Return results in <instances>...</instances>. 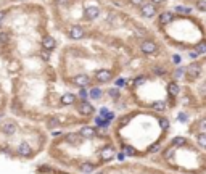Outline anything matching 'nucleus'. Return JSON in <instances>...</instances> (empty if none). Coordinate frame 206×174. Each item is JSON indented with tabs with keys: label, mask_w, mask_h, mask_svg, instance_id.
Masks as SVG:
<instances>
[{
	"label": "nucleus",
	"mask_w": 206,
	"mask_h": 174,
	"mask_svg": "<svg viewBox=\"0 0 206 174\" xmlns=\"http://www.w3.org/2000/svg\"><path fill=\"white\" fill-rule=\"evenodd\" d=\"M140 15L144 18H153L156 15V5L151 2H145L144 5H140Z\"/></svg>",
	"instance_id": "nucleus-1"
},
{
	"label": "nucleus",
	"mask_w": 206,
	"mask_h": 174,
	"mask_svg": "<svg viewBox=\"0 0 206 174\" xmlns=\"http://www.w3.org/2000/svg\"><path fill=\"white\" fill-rule=\"evenodd\" d=\"M156 48H158L156 42L150 41V39H145V41H142V44H140V50H142V53H145V55L154 53V52H156Z\"/></svg>",
	"instance_id": "nucleus-2"
},
{
	"label": "nucleus",
	"mask_w": 206,
	"mask_h": 174,
	"mask_svg": "<svg viewBox=\"0 0 206 174\" xmlns=\"http://www.w3.org/2000/svg\"><path fill=\"white\" fill-rule=\"evenodd\" d=\"M185 73H187L188 79H197L200 76V73H201V65L197 63V61H192V65L185 69Z\"/></svg>",
	"instance_id": "nucleus-3"
},
{
	"label": "nucleus",
	"mask_w": 206,
	"mask_h": 174,
	"mask_svg": "<svg viewBox=\"0 0 206 174\" xmlns=\"http://www.w3.org/2000/svg\"><path fill=\"white\" fill-rule=\"evenodd\" d=\"M68 34H69V37L73 39V41H81V39L85 36V31H84V27L77 26V24H74V26H71V27H69Z\"/></svg>",
	"instance_id": "nucleus-4"
},
{
	"label": "nucleus",
	"mask_w": 206,
	"mask_h": 174,
	"mask_svg": "<svg viewBox=\"0 0 206 174\" xmlns=\"http://www.w3.org/2000/svg\"><path fill=\"white\" fill-rule=\"evenodd\" d=\"M95 79H97V82H110L111 79H113V73H111V69H98L95 73Z\"/></svg>",
	"instance_id": "nucleus-5"
},
{
	"label": "nucleus",
	"mask_w": 206,
	"mask_h": 174,
	"mask_svg": "<svg viewBox=\"0 0 206 174\" xmlns=\"http://www.w3.org/2000/svg\"><path fill=\"white\" fill-rule=\"evenodd\" d=\"M77 111L82 116H90L94 113V106H92V103H89L87 100H84V102L77 103Z\"/></svg>",
	"instance_id": "nucleus-6"
},
{
	"label": "nucleus",
	"mask_w": 206,
	"mask_h": 174,
	"mask_svg": "<svg viewBox=\"0 0 206 174\" xmlns=\"http://www.w3.org/2000/svg\"><path fill=\"white\" fill-rule=\"evenodd\" d=\"M114 155H116V151H114L113 145H106V147H103L101 151H100V158L103 161H110L114 158Z\"/></svg>",
	"instance_id": "nucleus-7"
},
{
	"label": "nucleus",
	"mask_w": 206,
	"mask_h": 174,
	"mask_svg": "<svg viewBox=\"0 0 206 174\" xmlns=\"http://www.w3.org/2000/svg\"><path fill=\"white\" fill-rule=\"evenodd\" d=\"M73 84H76V86H79L81 89H85L90 84V77L87 74H77L73 77Z\"/></svg>",
	"instance_id": "nucleus-8"
},
{
	"label": "nucleus",
	"mask_w": 206,
	"mask_h": 174,
	"mask_svg": "<svg viewBox=\"0 0 206 174\" xmlns=\"http://www.w3.org/2000/svg\"><path fill=\"white\" fill-rule=\"evenodd\" d=\"M16 151H18V155H20V156H24V158H27V156H31V155H32V147H31L29 144L23 142V144H20V145H18Z\"/></svg>",
	"instance_id": "nucleus-9"
},
{
	"label": "nucleus",
	"mask_w": 206,
	"mask_h": 174,
	"mask_svg": "<svg viewBox=\"0 0 206 174\" xmlns=\"http://www.w3.org/2000/svg\"><path fill=\"white\" fill-rule=\"evenodd\" d=\"M42 47H44V50H47V52H52V50L56 47V41L52 36H45L42 39Z\"/></svg>",
	"instance_id": "nucleus-10"
},
{
	"label": "nucleus",
	"mask_w": 206,
	"mask_h": 174,
	"mask_svg": "<svg viewBox=\"0 0 206 174\" xmlns=\"http://www.w3.org/2000/svg\"><path fill=\"white\" fill-rule=\"evenodd\" d=\"M158 21H159V24H161V26H168V24H171L174 21V15L171 12H163L161 15H159Z\"/></svg>",
	"instance_id": "nucleus-11"
},
{
	"label": "nucleus",
	"mask_w": 206,
	"mask_h": 174,
	"mask_svg": "<svg viewBox=\"0 0 206 174\" xmlns=\"http://www.w3.org/2000/svg\"><path fill=\"white\" fill-rule=\"evenodd\" d=\"M79 134L82 136V139H94L97 136V131L95 127H90V126H84L81 131H79Z\"/></svg>",
	"instance_id": "nucleus-12"
},
{
	"label": "nucleus",
	"mask_w": 206,
	"mask_h": 174,
	"mask_svg": "<svg viewBox=\"0 0 206 174\" xmlns=\"http://www.w3.org/2000/svg\"><path fill=\"white\" fill-rule=\"evenodd\" d=\"M84 15H85V20H97L100 16V10L97 7H87Z\"/></svg>",
	"instance_id": "nucleus-13"
},
{
	"label": "nucleus",
	"mask_w": 206,
	"mask_h": 174,
	"mask_svg": "<svg viewBox=\"0 0 206 174\" xmlns=\"http://www.w3.org/2000/svg\"><path fill=\"white\" fill-rule=\"evenodd\" d=\"M79 169H81V172H84V174H92L95 171V165L90 163V161H84V163H81Z\"/></svg>",
	"instance_id": "nucleus-14"
},
{
	"label": "nucleus",
	"mask_w": 206,
	"mask_h": 174,
	"mask_svg": "<svg viewBox=\"0 0 206 174\" xmlns=\"http://www.w3.org/2000/svg\"><path fill=\"white\" fill-rule=\"evenodd\" d=\"M81 140H82V136L79 132H69V134H66V142H69L73 145L79 144Z\"/></svg>",
	"instance_id": "nucleus-15"
},
{
	"label": "nucleus",
	"mask_w": 206,
	"mask_h": 174,
	"mask_svg": "<svg viewBox=\"0 0 206 174\" xmlns=\"http://www.w3.org/2000/svg\"><path fill=\"white\" fill-rule=\"evenodd\" d=\"M2 131L7 134V136H13V134L16 132V124H15V123H11V121H7L2 126Z\"/></svg>",
	"instance_id": "nucleus-16"
},
{
	"label": "nucleus",
	"mask_w": 206,
	"mask_h": 174,
	"mask_svg": "<svg viewBox=\"0 0 206 174\" xmlns=\"http://www.w3.org/2000/svg\"><path fill=\"white\" fill-rule=\"evenodd\" d=\"M60 102H61V105H73L76 102V95L74 94H65V95H61Z\"/></svg>",
	"instance_id": "nucleus-17"
},
{
	"label": "nucleus",
	"mask_w": 206,
	"mask_h": 174,
	"mask_svg": "<svg viewBox=\"0 0 206 174\" xmlns=\"http://www.w3.org/2000/svg\"><path fill=\"white\" fill-rule=\"evenodd\" d=\"M180 92V87L177 86V82H169L168 84V94L171 95V97H177Z\"/></svg>",
	"instance_id": "nucleus-18"
},
{
	"label": "nucleus",
	"mask_w": 206,
	"mask_h": 174,
	"mask_svg": "<svg viewBox=\"0 0 206 174\" xmlns=\"http://www.w3.org/2000/svg\"><path fill=\"white\" fill-rule=\"evenodd\" d=\"M151 108L154 111H159V113H163V111L168 110V105H166V102H163V100H158V102H153Z\"/></svg>",
	"instance_id": "nucleus-19"
},
{
	"label": "nucleus",
	"mask_w": 206,
	"mask_h": 174,
	"mask_svg": "<svg viewBox=\"0 0 206 174\" xmlns=\"http://www.w3.org/2000/svg\"><path fill=\"white\" fill-rule=\"evenodd\" d=\"M89 95L92 97L94 100H98L101 95H103V92H101V89H97V87H94V89H90V92H89Z\"/></svg>",
	"instance_id": "nucleus-20"
},
{
	"label": "nucleus",
	"mask_w": 206,
	"mask_h": 174,
	"mask_svg": "<svg viewBox=\"0 0 206 174\" xmlns=\"http://www.w3.org/2000/svg\"><path fill=\"white\" fill-rule=\"evenodd\" d=\"M197 142H198L200 147L206 148V132H200L198 134V136H197Z\"/></svg>",
	"instance_id": "nucleus-21"
},
{
	"label": "nucleus",
	"mask_w": 206,
	"mask_h": 174,
	"mask_svg": "<svg viewBox=\"0 0 206 174\" xmlns=\"http://www.w3.org/2000/svg\"><path fill=\"white\" fill-rule=\"evenodd\" d=\"M187 144V139L185 137H174L172 139V147H180V145H185Z\"/></svg>",
	"instance_id": "nucleus-22"
},
{
	"label": "nucleus",
	"mask_w": 206,
	"mask_h": 174,
	"mask_svg": "<svg viewBox=\"0 0 206 174\" xmlns=\"http://www.w3.org/2000/svg\"><path fill=\"white\" fill-rule=\"evenodd\" d=\"M195 52L197 53H206V42H198L197 45H195Z\"/></svg>",
	"instance_id": "nucleus-23"
},
{
	"label": "nucleus",
	"mask_w": 206,
	"mask_h": 174,
	"mask_svg": "<svg viewBox=\"0 0 206 174\" xmlns=\"http://www.w3.org/2000/svg\"><path fill=\"white\" fill-rule=\"evenodd\" d=\"M8 41H10V34H8V32H5V31H2V32H0V44L3 45V44H7Z\"/></svg>",
	"instance_id": "nucleus-24"
},
{
	"label": "nucleus",
	"mask_w": 206,
	"mask_h": 174,
	"mask_svg": "<svg viewBox=\"0 0 206 174\" xmlns=\"http://www.w3.org/2000/svg\"><path fill=\"white\" fill-rule=\"evenodd\" d=\"M195 7L200 10V12H206V0H197Z\"/></svg>",
	"instance_id": "nucleus-25"
},
{
	"label": "nucleus",
	"mask_w": 206,
	"mask_h": 174,
	"mask_svg": "<svg viewBox=\"0 0 206 174\" xmlns=\"http://www.w3.org/2000/svg\"><path fill=\"white\" fill-rule=\"evenodd\" d=\"M174 153H176V147H171L169 150L164 151V158H172Z\"/></svg>",
	"instance_id": "nucleus-26"
},
{
	"label": "nucleus",
	"mask_w": 206,
	"mask_h": 174,
	"mask_svg": "<svg viewBox=\"0 0 206 174\" xmlns=\"http://www.w3.org/2000/svg\"><path fill=\"white\" fill-rule=\"evenodd\" d=\"M108 95H110L111 98H118L119 97V89H110V91H108Z\"/></svg>",
	"instance_id": "nucleus-27"
},
{
	"label": "nucleus",
	"mask_w": 206,
	"mask_h": 174,
	"mask_svg": "<svg viewBox=\"0 0 206 174\" xmlns=\"http://www.w3.org/2000/svg\"><path fill=\"white\" fill-rule=\"evenodd\" d=\"M153 73H154V74H158V76H161V74H164V73H166V69L163 68V66H154Z\"/></svg>",
	"instance_id": "nucleus-28"
},
{
	"label": "nucleus",
	"mask_w": 206,
	"mask_h": 174,
	"mask_svg": "<svg viewBox=\"0 0 206 174\" xmlns=\"http://www.w3.org/2000/svg\"><path fill=\"white\" fill-rule=\"evenodd\" d=\"M87 97H89V92L85 91V89H81V91H79V98H81L82 102H84V100L87 98Z\"/></svg>",
	"instance_id": "nucleus-29"
},
{
	"label": "nucleus",
	"mask_w": 206,
	"mask_h": 174,
	"mask_svg": "<svg viewBox=\"0 0 206 174\" xmlns=\"http://www.w3.org/2000/svg\"><path fill=\"white\" fill-rule=\"evenodd\" d=\"M124 151H126V155H130V156H134V155L137 153V151H135L132 147H129V145H127V147H124Z\"/></svg>",
	"instance_id": "nucleus-30"
},
{
	"label": "nucleus",
	"mask_w": 206,
	"mask_h": 174,
	"mask_svg": "<svg viewBox=\"0 0 206 174\" xmlns=\"http://www.w3.org/2000/svg\"><path fill=\"white\" fill-rule=\"evenodd\" d=\"M159 124H161L163 129H168L169 127V121L166 119V118H161V119H159Z\"/></svg>",
	"instance_id": "nucleus-31"
},
{
	"label": "nucleus",
	"mask_w": 206,
	"mask_h": 174,
	"mask_svg": "<svg viewBox=\"0 0 206 174\" xmlns=\"http://www.w3.org/2000/svg\"><path fill=\"white\" fill-rule=\"evenodd\" d=\"M41 58H42L44 61H48V60H50V53L47 52V50H44V52H41Z\"/></svg>",
	"instance_id": "nucleus-32"
},
{
	"label": "nucleus",
	"mask_w": 206,
	"mask_h": 174,
	"mask_svg": "<svg viewBox=\"0 0 206 174\" xmlns=\"http://www.w3.org/2000/svg\"><path fill=\"white\" fill-rule=\"evenodd\" d=\"M69 3L71 0H56V5H60V7H68Z\"/></svg>",
	"instance_id": "nucleus-33"
},
{
	"label": "nucleus",
	"mask_w": 206,
	"mask_h": 174,
	"mask_svg": "<svg viewBox=\"0 0 206 174\" xmlns=\"http://www.w3.org/2000/svg\"><path fill=\"white\" fill-rule=\"evenodd\" d=\"M130 5H135V7H140V5L145 3V0H129Z\"/></svg>",
	"instance_id": "nucleus-34"
},
{
	"label": "nucleus",
	"mask_w": 206,
	"mask_h": 174,
	"mask_svg": "<svg viewBox=\"0 0 206 174\" xmlns=\"http://www.w3.org/2000/svg\"><path fill=\"white\" fill-rule=\"evenodd\" d=\"M148 151H150V153H156V151H159V144H156V145H151V147L148 148Z\"/></svg>",
	"instance_id": "nucleus-35"
},
{
	"label": "nucleus",
	"mask_w": 206,
	"mask_h": 174,
	"mask_svg": "<svg viewBox=\"0 0 206 174\" xmlns=\"http://www.w3.org/2000/svg\"><path fill=\"white\" fill-rule=\"evenodd\" d=\"M134 82H135V86H142V84L145 82V77H144V76H142V77H137Z\"/></svg>",
	"instance_id": "nucleus-36"
},
{
	"label": "nucleus",
	"mask_w": 206,
	"mask_h": 174,
	"mask_svg": "<svg viewBox=\"0 0 206 174\" xmlns=\"http://www.w3.org/2000/svg\"><path fill=\"white\" fill-rule=\"evenodd\" d=\"M56 124H58V119H56V118H53V119L48 121V127H55Z\"/></svg>",
	"instance_id": "nucleus-37"
},
{
	"label": "nucleus",
	"mask_w": 206,
	"mask_h": 174,
	"mask_svg": "<svg viewBox=\"0 0 206 174\" xmlns=\"http://www.w3.org/2000/svg\"><path fill=\"white\" fill-rule=\"evenodd\" d=\"M200 129H203V131H206V119H201V121H200Z\"/></svg>",
	"instance_id": "nucleus-38"
},
{
	"label": "nucleus",
	"mask_w": 206,
	"mask_h": 174,
	"mask_svg": "<svg viewBox=\"0 0 206 174\" xmlns=\"http://www.w3.org/2000/svg\"><path fill=\"white\" fill-rule=\"evenodd\" d=\"M177 12H179V13H188L190 10H188V8H182V7H177Z\"/></svg>",
	"instance_id": "nucleus-39"
},
{
	"label": "nucleus",
	"mask_w": 206,
	"mask_h": 174,
	"mask_svg": "<svg viewBox=\"0 0 206 174\" xmlns=\"http://www.w3.org/2000/svg\"><path fill=\"white\" fill-rule=\"evenodd\" d=\"M185 69H187V68H179V69L176 71V74H177V76H182V74L185 73Z\"/></svg>",
	"instance_id": "nucleus-40"
},
{
	"label": "nucleus",
	"mask_w": 206,
	"mask_h": 174,
	"mask_svg": "<svg viewBox=\"0 0 206 174\" xmlns=\"http://www.w3.org/2000/svg\"><path fill=\"white\" fill-rule=\"evenodd\" d=\"M200 92H201V94L206 92V84H201V86H200Z\"/></svg>",
	"instance_id": "nucleus-41"
},
{
	"label": "nucleus",
	"mask_w": 206,
	"mask_h": 174,
	"mask_svg": "<svg viewBox=\"0 0 206 174\" xmlns=\"http://www.w3.org/2000/svg\"><path fill=\"white\" fill-rule=\"evenodd\" d=\"M190 58H192V60H197V58H198V53H197V52H192V53H190Z\"/></svg>",
	"instance_id": "nucleus-42"
},
{
	"label": "nucleus",
	"mask_w": 206,
	"mask_h": 174,
	"mask_svg": "<svg viewBox=\"0 0 206 174\" xmlns=\"http://www.w3.org/2000/svg\"><path fill=\"white\" fill-rule=\"evenodd\" d=\"M150 2H151V3H154V5H158V3H163L164 0H150Z\"/></svg>",
	"instance_id": "nucleus-43"
},
{
	"label": "nucleus",
	"mask_w": 206,
	"mask_h": 174,
	"mask_svg": "<svg viewBox=\"0 0 206 174\" xmlns=\"http://www.w3.org/2000/svg\"><path fill=\"white\" fill-rule=\"evenodd\" d=\"M5 15H7V13H5V12H0V23H2V21H3V18H5Z\"/></svg>",
	"instance_id": "nucleus-44"
},
{
	"label": "nucleus",
	"mask_w": 206,
	"mask_h": 174,
	"mask_svg": "<svg viewBox=\"0 0 206 174\" xmlns=\"http://www.w3.org/2000/svg\"><path fill=\"white\" fill-rule=\"evenodd\" d=\"M118 86H119V87L124 86V79H118Z\"/></svg>",
	"instance_id": "nucleus-45"
},
{
	"label": "nucleus",
	"mask_w": 206,
	"mask_h": 174,
	"mask_svg": "<svg viewBox=\"0 0 206 174\" xmlns=\"http://www.w3.org/2000/svg\"><path fill=\"white\" fill-rule=\"evenodd\" d=\"M60 134H61V132H60V131H55V132H53V134H52V136H53V137H58V136H60Z\"/></svg>",
	"instance_id": "nucleus-46"
}]
</instances>
